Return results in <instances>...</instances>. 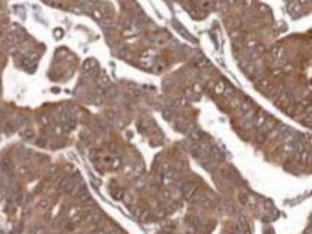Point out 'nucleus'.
Listing matches in <instances>:
<instances>
[{"label":"nucleus","mask_w":312,"mask_h":234,"mask_svg":"<svg viewBox=\"0 0 312 234\" xmlns=\"http://www.w3.org/2000/svg\"><path fill=\"white\" fill-rule=\"evenodd\" d=\"M180 191L186 199H190L197 193V185L192 183H182L180 186Z\"/></svg>","instance_id":"obj_1"},{"label":"nucleus","mask_w":312,"mask_h":234,"mask_svg":"<svg viewBox=\"0 0 312 234\" xmlns=\"http://www.w3.org/2000/svg\"><path fill=\"white\" fill-rule=\"evenodd\" d=\"M272 56H274V59H276V60H282L283 58H284V48L282 47V46H275L274 48H272Z\"/></svg>","instance_id":"obj_2"},{"label":"nucleus","mask_w":312,"mask_h":234,"mask_svg":"<svg viewBox=\"0 0 312 234\" xmlns=\"http://www.w3.org/2000/svg\"><path fill=\"white\" fill-rule=\"evenodd\" d=\"M205 138V135H203V132H201V131H199V130H195V131H192L189 134V139L190 140H193L194 143H197V142H200V140H202Z\"/></svg>","instance_id":"obj_3"},{"label":"nucleus","mask_w":312,"mask_h":234,"mask_svg":"<svg viewBox=\"0 0 312 234\" xmlns=\"http://www.w3.org/2000/svg\"><path fill=\"white\" fill-rule=\"evenodd\" d=\"M83 68H84V70H85V71H88V70H93V69H96V68H97V62H96V60H94V59H89V60L84 61V63H83Z\"/></svg>","instance_id":"obj_4"},{"label":"nucleus","mask_w":312,"mask_h":234,"mask_svg":"<svg viewBox=\"0 0 312 234\" xmlns=\"http://www.w3.org/2000/svg\"><path fill=\"white\" fill-rule=\"evenodd\" d=\"M118 95V89L116 87H110V88H105V94L104 96L108 98H116V96Z\"/></svg>","instance_id":"obj_5"},{"label":"nucleus","mask_w":312,"mask_h":234,"mask_svg":"<svg viewBox=\"0 0 312 234\" xmlns=\"http://www.w3.org/2000/svg\"><path fill=\"white\" fill-rule=\"evenodd\" d=\"M56 171H57V168H56L54 164H49V165H47V166L45 168L43 173H45V176H47V177H53V176L56 173Z\"/></svg>","instance_id":"obj_6"},{"label":"nucleus","mask_w":312,"mask_h":234,"mask_svg":"<svg viewBox=\"0 0 312 234\" xmlns=\"http://www.w3.org/2000/svg\"><path fill=\"white\" fill-rule=\"evenodd\" d=\"M110 80H109V77L107 76V75H101L99 76V79H98V84H99V87H102V88H107L108 85H110Z\"/></svg>","instance_id":"obj_7"},{"label":"nucleus","mask_w":312,"mask_h":234,"mask_svg":"<svg viewBox=\"0 0 312 234\" xmlns=\"http://www.w3.org/2000/svg\"><path fill=\"white\" fill-rule=\"evenodd\" d=\"M27 123V118L25 117H16L14 121H13V125L14 128H20V127H24V125Z\"/></svg>","instance_id":"obj_8"},{"label":"nucleus","mask_w":312,"mask_h":234,"mask_svg":"<svg viewBox=\"0 0 312 234\" xmlns=\"http://www.w3.org/2000/svg\"><path fill=\"white\" fill-rule=\"evenodd\" d=\"M86 219H89V221H91V222H98L102 219V215L98 212H91L90 215Z\"/></svg>","instance_id":"obj_9"},{"label":"nucleus","mask_w":312,"mask_h":234,"mask_svg":"<svg viewBox=\"0 0 312 234\" xmlns=\"http://www.w3.org/2000/svg\"><path fill=\"white\" fill-rule=\"evenodd\" d=\"M39 121L42 125H45V127H48V125L51 123V118L48 116V115H41L39 117Z\"/></svg>","instance_id":"obj_10"},{"label":"nucleus","mask_w":312,"mask_h":234,"mask_svg":"<svg viewBox=\"0 0 312 234\" xmlns=\"http://www.w3.org/2000/svg\"><path fill=\"white\" fill-rule=\"evenodd\" d=\"M288 9H289V12L293 15V14H297V13L301 11V6H299L298 4H290L289 7H288Z\"/></svg>","instance_id":"obj_11"},{"label":"nucleus","mask_w":312,"mask_h":234,"mask_svg":"<svg viewBox=\"0 0 312 234\" xmlns=\"http://www.w3.org/2000/svg\"><path fill=\"white\" fill-rule=\"evenodd\" d=\"M70 180V177L69 176H67V177H63L61 180H60V183H59V190L60 191H63L64 190V187L67 186V184H68V182Z\"/></svg>","instance_id":"obj_12"},{"label":"nucleus","mask_w":312,"mask_h":234,"mask_svg":"<svg viewBox=\"0 0 312 234\" xmlns=\"http://www.w3.org/2000/svg\"><path fill=\"white\" fill-rule=\"evenodd\" d=\"M237 224H238V227H240V228H242V231H243L244 228H247V227H248V224H247L246 218H244V217H242V215H241V217L238 218Z\"/></svg>","instance_id":"obj_13"},{"label":"nucleus","mask_w":312,"mask_h":234,"mask_svg":"<svg viewBox=\"0 0 312 234\" xmlns=\"http://www.w3.org/2000/svg\"><path fill=\"white\" fill-rule=\"evenodd\" d=\"M161 114H163V116H164L166 119H170V118L173 117V110L170 109V108H165V109H163Z\"/></svg>","instance_id":"obj_14"},{"label":"nucleus","mask_w":312,"mask_h":234,"mask_svg":"<svg viewBox=\"0 0 312 234\" xmlns=\"http://www.w3.org/2000/svg\"><path fill=\"white\" fill-rule=\"evenodd\" d=\"M224 88H226V84H224L223 82H219V83L215 85V93H216V94H223Z\"/></svg>","instance_id":"obj_15"},{"label":"nucleus","mask_w":312,"mask_h":234,"mask_svg":"<svg viewBox=\"0 0 312 234\" xmlns=\"http://www.w3.org/2000/svg\"><path fill=\"white\" fill-rule=\"evenodd\" d=\"M223 94L226 95V96H228V97H232V96H234V94H235V89L233 88V87H226L224 88V92H223Z\"/></svg>","instance_id":"obj_16"},{"label":"nucleus","mask_w":312,"mask_h":234,"mask_svg":"<svg viewBox=\"0 0 312 234\" xmlns=\"http://www.w3.org/2000/svg\"><path fill=\"white\" fill-rule=\"evenodd\" d=\"M47 144H48L47 138L40 137V138H38V139H36V145H38V147H40V148H45V147L47 145Z\"/></svg>","instance_id":"obj_17"},{"label":"nucleus","mask_w":312,"mask_h":234,"mask_svg":"<svg viewBox=\"0 0 312 234\" xmlns=\"http://www.w3.org/2000/svg\"><path fill=\"white\" fill-rule=\"evenodd\" d=\"M38 207H39V208H41V210H47V208L49 207V200H47V199L41 200V201L39 203Z\"/></svg>","instance_id":"obj_18"},{"label":"nucleus","mask_w":312,"mask_h":234,"mask_svg":"<svg viewBox=\"0 0 312 234\" xmlns=\"http://www.w3.org/2000/svg\"><path fill=\"white\" fill-rule=\"evenodd\" d=\"M54 134H55L56 136L63 135V134H64V128L62 127V125H57V127L54 128Z\"/></svg>","instance_id":"obj_19"},{"label":"nucleus","mask_w":312,"mask_h":234,"mask_svg":"<svg viewBox=\"0 0 312 234\" xmlns=\"http://www.w3.org/2000/svg\"><path fill=\"white\" fill-rule=\"evenodd\" d=\"M21 135H22L25 138H32V137L34 136V132H33L30 129H26L25 131L21 132Z\"/></svg>","instance_id":"obj_20"},{"label":"nucleus","mask_w":312,"mask_h":234,"mask_svg":"<svg viewBox=\"0 0 312 234\" xmlns=\"http://www.w3.org/2000/svg\"><path fill=\"white\" fill-rule=\"evenodd\" d=\"M230 105H232L233 108H240L241 102H240V100H238L237 97H234V98L230 101Z\"/></svg>","instance_id":"obj_21"},{"label":"nucleus","mask_w":312,"mask_h":234,"mask_svg":"<svg viewBox=\"0 0 312 234\" xmlns=\"http://www.w3.org/2000/svg\"><path fill=\"white\" fill-rule=\"evenodd\" d=\"M15 130V128H14V125L11 123V124H7L6 125V128H5V132L8 135V134H12L13 131Z\"/></svg>","instance_id":"obj_22"},{"label":"nucleus","mask_w":312,"mask_h":234,"mask_svg":"<svg viewBox=\"0 0 312 234\" xmlns=\"http://www.w3.org/2000/svg\"><path fill=\"white\" fill-rule=\"evenodd\" d=\"M198 64H199V66H200L201 68H203V67H207V66L209 64V63H208V61H207V60H206L205 58H202L201 60L199 59V61H198Z\"/></svg>","instance_id":"obj_23"},{"label":"nucleus","mask_w":312,"mask_h":234,"mask_svg":"<svg viewBox=\"0 0 312 234\" xmlns=\"http://www.w3.org/2000/svg\"><path fill=\"white\" fill-rule=\"evenodd\" d=\"M258 85H259V87H263V88H265V87H268V85H269V82H268L267 80H259V81H258Z\"/></svg>","instance_id":"obj_24"},{"label":"nucleus","mask_w":312,"mask_h":234,"mask_svg":"<svg viewBox=\"0 0 312 234\" xmlns=\"http://www.w3.org/2000/svg\"><path fill=\"white\" fill-rule=\"evenodd\" d=\"M163 195L165 197V199H170V198H171V192H170L168 190H165V191L163 192Z\"/></svg>","instance_id":"obj_25"},{"label":"nucleus","mask_w":312,"mask_h":234,"mask_svg":"<svg viewBox=\"0 0 312 234\" xmlns=\"http://www.w3.org/2000/svg\"><path fill=\"white\" fill-rule=\"evenodd\" d=\"M18 172H19L21 176H25V174L27 173V168H19Z\"/></svg>","instance_id":"obj_26"},{"label":"nucleus","mask_w":312,"mask_h":234,"mask_svg":"<svg viewBox=\"0 0 312 234\" xmlns=\"http://www.w3.org/2000/svg\"><path fill=\"white\" fill-rule=\"evenodd\" d=\"M55 37H56L57 39L62 37V31H61V29H57V31H55Z\"/></svg>","instance_id":"obj_27"},{"label":"nucleus","mask_w":312,"mask_h":234,"mask_svg":"<svg viewBox=\"0 0 312 234\" xmlns=\"http://www.w3.org/2000/svg\"><path fill=\"white\" fill-rule=\"evenodd\" d=\"M124 203H126V204H130L131 203V197L130 195H128V194H125V197H124Z\"/></svg>","instance_id":"obj_28"},{"label":"nucleus","mask_w":312,"mask_h":234,"mask_svg":"<svg viewBox=\"0 0 312 234\" xmlns=\"http://www.w3.org/2000/svg\"><path fill=\"white\" fill-rule=\"evenodd\" d=\"M243 234H251V232H250V229L247 227V228L243 229Z\"/></svg>","instance_id":"obj_29"},{"label":"nucleus","mask_w":312,"mask_h":234,"mask_svg":"<svg viewBox=\"0 0 312 234\" xmlns=\"http://www.w3.org/2000/svg\"><path fill=\"white\" fill-rule=\"evenodd\" d=\"M298 1H299V4H303V5H305V4H307V3L310 1V0H298Z\"/></svg>","instance_id":"obj_30"},{"label":"nucleus","mask_w":312,"mask_h":234,"mask_svg":"<svg viewBox=\"0 0 312 234\" xmlns=\"http://www.w3.org/2000/svg\"><path fill=\"white\" fill-rule=\"evenodd\" d=\"M303 234H311V233H310V229H309V228H306V229L304 231V233H303Z\"/></svg>","instance_id":"obj_31"},{"label":"nucleus","mask_w":312,"mask_h":234,"mask_svg":"<svg viewBox=\"0 0 312 234\" xmlns=\"http://www.w3.org/2000/svg\"><path fill=\"white\" fill-rule=\"evenodd\" d=\"M234 234H236V233H234Z\"/></svg>","instance_id":"obj_32"}]
</instances>
